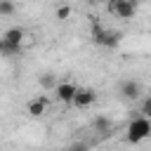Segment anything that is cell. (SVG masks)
<instances>
[{
    "label": "cell",
    "instance_id": "obj_1",
    "mask_svg": "<svg viewBox=\"0 0 151 151\" xmlns=\"http://www.w3.org/2000/svg\"><path fill=\"white\" fill-rule=\"evenodd\" d=\"M146 137H151V120L144 118V116L132 118L130 125H127V142H130V144H139V142H144Z\"/></svg>",
    "mask_w": 151,
    "mask_h": 151
},
{
    "label": "cell",
    "instance_id": "obj_2",
    "mask_svg": "<svg viewBox=\"0 0 151 151\" xmlns=\"http://www.w3.org/2000/svg\"><path fill=\"white\" fill-rule=\"evenodd\" d=\"M24 38H26V31L19 28V26L5 31V35H2V40H5V54H9V57L19 54V52H21V42H24Z\"/></svg>",
    "mask_w": 151,
    "mask_h": 151
},
{
    "label": "cell",
    "instance_id": "obj_3",
    "mask_svg": "<svg viewBox=\"0 0 151 151\" xmlns=\"http://www.w3.org/2000/svg\"><path fill=\"white\" fill-rule=\"evenodd\" d=\"M106 9L120 19H132L137 14V2L130 0H106Z\"/></svg>",
    "mask_w": 151,
    "mask_h": 151
},
{
    "label": "cell",
    "instance_id": "obj_4",
    "mask_svg": "<svg viewBox=\"0 0 151 151\" xmlns=\"http://www.w3.org/2000/svg\"><path fill=\"white\" fill-rule=\"evenodd\" d=\"M76 92H78V85H76V83H71V80H61V83H57V87H54L57 99H59V101H64V104H73Z\"/></svg>",
    "mask_w": 151,
    "mask_h": 151
},
{
    "label": "cell",
    "instance_id": "obj_5",
    "mask_svg": "<svg viewBox=\"0 0 151 151\" xmlns=\"http://www.w3.org/2000/svg\"><path fill=\"white\" fill-rule=\"evenodd\" d=\"M94 101H97V92H94L92 87H78L76 97H73V104H76L78 109H87V106H92Z\"/></svg>",
    "mask_w": 151,
    "mask_h": 151
},
{
    "label": "cell",
    "instance_id": "obj_6",
    "mask_svg": "<svg viewBox=\"0 0 151 151\" xmlns=\"http://www.w3.org/2000/svg\"><path fill=\"white\" fill-rule=\"evenodd\" d=\"M47 104H50V99L40 94V97H35V99H31V101L26 104V113H28L31 118H40V116H45Z\"/></svg>",
    "mask_w": 151,
    "mask_h": 151
},
{
    "label": "cell",
    "instance_id": "obj_7",
    "mask_svg": "<svg viewBox=\"0 0 151 151\" xmlns=\"http://www.w3.org/2000/svg\"><path fill=\"white\" fill-rule=\"evenodd\" d=\"M139 94H142V85L137 80H123L120 83V97L123 99L134 101V99H139Z\"/></svg>",
    "mask_w": 151,
    "mask_h": 151
},
{
    "label": "cell",
    "instance_id": "obj_8",
    "mask_svg": "<svg viewBox=\"0 0 151 151\" xmlns=\"http://www.w3.org/2000/svg\"><path fill=\"white\" fill-rule=\"evenodd\" d=\"M92 130H94V132H99L101 137H106V134H111L113 123H111L106 116H94V118H92Z\"/></svg>",
    "mask_w": 151,
    "mask_h": 151
},
{
    "label": "cell",
    "instance_id": "obj_9",
    "mask_svg": "<svg viewBox=\"0 0 151 151\" xmlns=\"http://www.w3.org/2000/svg\"><path fill=\"white\" fill-rule=\"evenodd\" d=\"M90 35H92V42L101 47V42H104V35H106V28H104L99 21H92V26H90Z\"/></svg>",
    "mask_w": 151,
    "mask_h": 151
},
{
    "label": "cell",
    "instance_id": "obj_10",
    "mask_svg": "<svg viewBox=\"0 0 151 151\" xmlns=\"http://www.w3.org/2000/svg\"><path fill=\"white\" fill-rule=\"evenodd\" d=\"M14 9H17V5L12 0H0V17H9V14H14Z\"/></svg>",
    "mask_w": 151,
    "mask_h": 151
},
{
    "label": "cell",
    "instance_id": "obj_11",
    "mask_svg": "<svg viewBox=\"0 0 151 151\" xmlns=\"http://www.w3.org/2000/svg\"><path fill=\"white\" fill-rule=\"evenodd\" d=\"M54 17H57L59 21H66V19L71 17V5H59V7L54 9Z\"/></svg>",
    "mask_w": 151,
    "mask_h": 151
},
{
    "label": "cell",
    "instance_id": "obj_12",
    "mask_svg": "<svg viewBox=\"0 0 151 151\" xmlns=\"http://www.w3.org/2000/svg\"><path fill=\"white\" fill-rule=\"evenodd\" d=\"M40 85H42V87H52V90H54V87H57V80H54V76H52V73H45V76L40 78Z\"/></svg>",
    "mask_w": 151,
    "mask_h": 151
},
{
    "label": "cell",
    "instance_id": "obj_13",
    "mask_svg": "<svg viewBox=\"0 0 151 151\" xmlns=\"http://www.w3.org/2000/svg\"><path fill=\"white\" fill-rule=\"evenodd\" d=\"M142 116L151 120V94L146 97V101H144V106H142Z\"/></svg>",
    "mask_w": 151,
    "mask_h": 151
},
{
    "label": "cell",
    "instance_id": "obj_14",
    "mask_svg": "<svg viewBox=\"0 0 151 151\" xmlns=\"http://www.w3.org/2000/svg\"><path fill=\"white\" fill-rule=\"evenodd\" d=\"M71 151H87V146H85V144H73Z\"/></svg>",
    "mask_w": 151,
    "mask_h": 151
},
{
    "label": "cell",
    "instance_id": "obj_15",
    "mask_svg": "<svg viewBox=\"0 0 151 151\" xmlns=\"http://www.w3.org/2000/svg\"><path fill=\"white\" fill-rule=\"evenodd\" d=\"M0 54H5V40L0 38Z\"/></svg>",
    "mask_w": 151,
    "mask_h": 151
},
{
    "label": "cell",
    "instance_id": "obj_16",
    "mask_svg": "<svg viewBox=\"0 0 151 151\" xmlns=\"http://www.w3.org/2000/svg\"><path fill=\"white\" fill-rule=\"evenodd\" d=\"M130 2H137V0H130Z\"/></svg>",
    "mask_w": 151,
    "mask_h": 151
}]
</instances>
